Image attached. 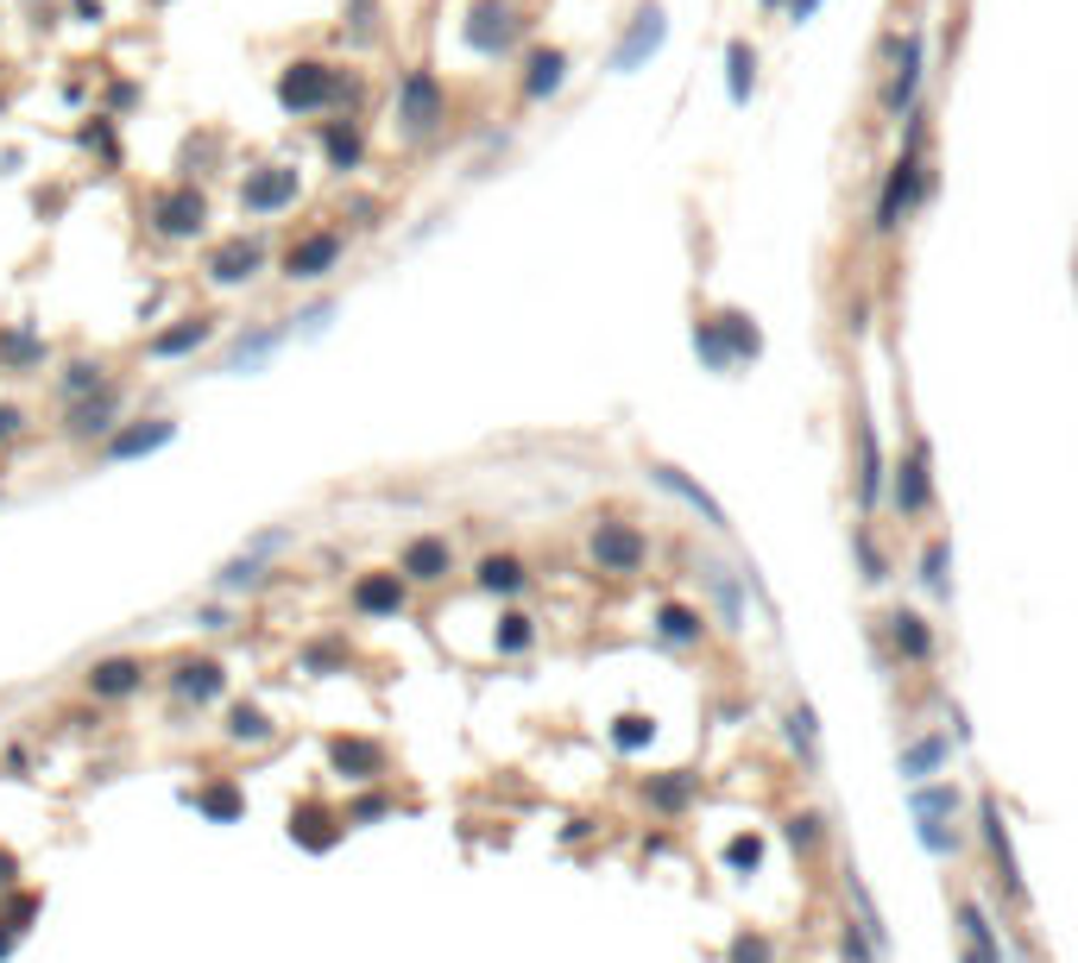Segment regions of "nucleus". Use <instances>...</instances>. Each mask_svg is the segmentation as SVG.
Instances as JSON below:
<instances>
[{"label": "nucleus", "instance_id": "25", "mask_svg": "<svg viewBox=\"0 0 1078 963\" xmlns=\"http://www.w3.org/2000/svg\"><path fill=\"white\" fill-rule=\"evenodd\" d=\"M334 825H341V819H334L329 807H315V800H303V807L291 812V831H296V838H303V844H310V850H329L334 838H341V831H334Z\"/></svg>", "mask_w": 1078, "mask_h": 963}, {"label": "nucleus", "instance_id": "14", "mask_svg": "<svg viewBox=\"0 0 1078 963\" xmlns=\"http://www.w3.org/2000/svg\"><path fill=\"white\" fill-rule=\"evenodd\" d=\"M139 687H145V661H133V656H108L89 668V693L95 699H127Z\"/></svg>", "mask_w": 1078, "mask_h": 963}, {"label": "nucleus", "instance_id": "46", "mask_svg": "<svg viewBox=\"0 0 1078 963\" xmlns=\"http://www.w3.org/2000/svg\"><path fill=\"white\" fill-rule=\"evenodd\" d=\"M20 428H26V416H20V409H13V404H0V442H13Z\"/></svg>", "mask_w": 1078, "mask_h": 963}, {"label": "nucleus", "instance_id": "26", "mask_svg": "<svg viewBox=\"0 0 1078 963\" xmlns=\"http://www.w3.org/2000/svg\"><path fill=\"white\" fill-rule=\"evenodd\" d=\"M889 636H896V649H903L908 661H927V656H934V630H927L915 611H896V617H889Z\"/></svg>", "mask_w": 1078, "mask_h": 963}, {"label": "nucleus", "instance_id": "9", "mask_svg": "<svg viewBox=\"0 0 1078 963\" xmlns=\"http://www.w3.org/2000/svg\"><path fill=\"white\" fill-rule=\"evenodd\" d=\"M259 271H265V246L259 240H228V246H215L209 252V284L215 290H234V284H253Z\"/></svg>", "mask_w": 1078, "mask_h": 963}, {"label": "nucleus", "instance_id": "29", "mask_svg": "<svg viewBox=\"0 0 1078 963\" xmlns=\"http://www.w3.org/2000/svg\"><path fill=\"white\" fill-rule=\"evenodd\" d=\"M959 925H965V944H971V963H1003L997 939H990V920H984L978 906H959Z\"/></svg>", "mask_w": 1078, "mask_h": 963}, {"label": "nucleus", "instance_id": "41", "mask_svg": "<svg viewBox=\"0 0 1078 963\" xmlns=\"http://www.w3.org/2000/svg\"><path fill=\"white\" fill-rule=\"evenodd\" d=\"M649 793H656V807H687V781H682V774H675V781H656Z\"/></svg>", "mask_w": 1078, "mask_h": 963}, {"label": "nucleus", "instance_id": "1", "mask_svg": "<svg viewBox=\"0 0 1078 963\" xmlns=\"http://www.w3.org/2000/svg\"><path fill=\"white\" fill-rule=\"evenodd\" d=\"M334 101H353V77H341L322 58H296L278 70V108L284 114H322Z\"/></svg>", "mask_w": 1078, "mask_h": 963}, {"label": "nucleus", "instance_id": "50", "mask_svg": "<svg viewBox=\"0 0 1078 963\" xmlns=\"http://www.w3.org/2000/svg\"><path fill=\"white\" fill-rule=\"evenodd\" d=\"M764 7H783V0H764Z\"/></svg>", "mask_w": 1078, "mask_h": 963}, {"label": "nucleus", "instance_id": "2", "mask_svg": "<svg viewBox=\"0 0 1078 963\" xmlns=\"http://www.w3.org/2000/svg\"><path fill=\"white\" fill-rule=\"evenodd\" d=\"M921 120H908V139H903V158H896V171H889V183H883V202H877V233H896L903 227V214L915 209L927 195V176H921Z\"/></svg>", "mask_w": 1078, "mask_h": 963}, {"label": "nucleus", "instance_id": "18", "mask_svg": "<svg viewBox=\"0 0 1078 963\" xmlns=\"http://www.w3.org/2000/svg\"><path fill=\"white\" fill-rule=\"evenodd\" d=\"M209 334H215V328H209V315H183L177 328L152 334V341H145V353H152V359H183V353H197Z\"/></svg>", "mask_w": 1078, "mask_h": 963}, {"label": "nucleus", "instance_id": "7", "mask_svg": "<svg viewBox=\"0 0 1078 963\" xmlns=\"http://www.w3.org/2000/svg\"><path fill=\"white\" fill-rule=\"evenodd\" d=\"M303 195V176L291 171V164H259V171H246V183H240V209L246 214H284Z\"/></svg>", "mask_w": 1078, "mask_h": 963}, {"label": "nucleus", "instance_id": "31", "mask_svg": "<svg viewBox=\"0 0 1078 963\" xmlns=\"http://www.w3.org/2000/svg\"><path fill=\"white\" fill-rule=\"evenodd\" d=\"M228 737H234V743H265V737H272V718L259 712V706H234V718H228Z\"/></svg>", "mask_w": 1078, "mask_h": 963}, {"label": "nucleus", "instance_id": "43", "mask_svg": "<svg viewBox=\"0 0 1078 963\" xmlns=\"http://www.w3.org/2000/svg\"><path fill=\"white\" fill-rule=\"evenodd\" d=\"M788 737L802 743V756H814V718H807V712H795V718H788Z\"/></svg>", "mask_w": 1078, "mask_h": 963}, {"label": "nucleus", "instance_id": "10", "mask_svg": "<svg viewBox=\"0 0 1078 963\" xmlns=\"http://www.w3.org/2000/svg\"><path fill=\"white\" fill-rule=\"evenodd\" d=\"M663 32H668V26H663V7H644V13L631 20V32H625V39L612 44V70H618V77H631V70H644V63L656 58V44H663Z\"/></svg>", "mask_w": 1078, "mask_h": 963}, {"label": "nucleus", "instance_id": "5", "mask_svg": "<svg viewBox=\"0 0 1078 963\" xmlns=\"http://www.w3.org/2000/svg\"><path fill=\"white\" fill-rule=\"evenodd\" d=\"M461 32H467V44L480 51V58H505L511 44H517V32H524V20H517L511 0H480Z\"/></svg>", "mask_w": 1078, "mask_h": 963}, {"label": "nucleus", "instance_id": "32", "mask_svg": "<svg viewBox=\"0 0 1078 963\" xmlns=\"http://www.w3.org/2000/svg\"><path fill=\"white\" fill-rule=\"evenodd\" d=\"M89 391H101V359H77V366H63V397H70V404L89 397Z\"/></svg>", "mask_w": 1078, "mask_h": 963}, {"label": "nucleus", "instance_id": "37", "mask_svg": "<svg viewBox=\"0 0 1078 963\" xmlns=\"http://www.w3.org/2000/svg\"><path fill=\"white\" fill-rule=\"evenodd\" d=\"M649 737H656V724H649L644 712H631V718H618V731H612V743H618V750H644Z\"/></svg>", "mask_w": 1078, "mask_h": 963}, {"label": "nucleus", "instance_id": "4", "mask_svg": "<svg viewBox=\"0 0 1078 963\" xmlns=\"http://www.w3.org/2000/svg\"><path fill=\"white\" fill-rule=\"evenodd\" d=\"M442 120H449V95H442L435 70H411V77L397 82V133H404V139H430Z\"/></svg>", "mask_w": 1078, "mask_h": 963}, {"label": "nucleus", "instance_id": "11", "mask_svg": "<svg viewBox=\"0 0 1078 963\" xmlns=\"http://www.w3.org/2000/svg\"><path fill=\"white\" fill-rule=\"evenodd\" d=\"M593 560H600L606 574H631V567L644 560V536H637L631 523H600V529H593Z\"/></svg>", "mask_w": 1078, "mask_h": 963}, {"label": "nucleus", "instance_id": "3", "mask_svg": "<svg viewBox=\"0 0 1078 963\" xmlns=\"http://www.w3.org/2000/svg\"><path fill=\"white\" fill-rule=\"evenodd\" d=\"M145 227H152L158 240H202V227H209V195H202L197 183L158 190L152 202H145Z\"/></svg>", "mask_w": 1078, "mask_h": 963}, {"label": "nucleus", "instance_id": "23", "mask_svg": "<svg viewBox=\"0 0 1078 963\" xmlns=\"http://www.w3.org/2000/svg\"><path fill=\"white\" fill-rule=\"evenodd\" d=\"M449 567H454V555H449L442 536H416L411 548H404V579H442Z\"/></svg>", "mask_w": 1078, "mask_h": 963}, {"label": "nucleus", "instance_id": "21", "mask_svg": "<svg viewBox=\"0 0 1078 963\" xmlns=\"http://www.w3.org/2000/svg\"><path fill=\"white\" fill-rule=\"evenodd\" d=\"M562 77H568V58L543 44V51H530V63H524V95H530V101L555 95V89H562Z\"/></svg>", "mask_w": 1078, "mask_h": 963}, {"label": "nucleus", "instance_id": "39", "mask_svg": "<svg viewBox=\"0 0 1078 963\" xmlns=\"http://www.w3.org/2000/svg\"><path fill=\"white\" fill-rule=\"evenodd\" d=\"M0 359H7V366H26V359H39V341H32V334H7V341H0Z\"/></svg>", "mask_w": 1078, "mask_h": 963}, {"label": "nucleus", "instance_id": "16", "mask_svg": "<svg viewBox=\"0 0 1078 963\" xmlns=\"http://www.w3.org/2000/svg\"><path fill=\"white\" fill-rule=\"evenodd\" d=\"M322 152H329V171H360V158H366L360 120H329L322 126Z\"/></svg>", "mask_w": 1078, "mask_h": 963}, {"label": "nucleus", "instance_id": "44", "mask_svg": "<svg viewBox=\"0 0 1078 963\" xmlns=\"http://www.w3.org/2000/svg\"><path fill=\"white\" fill-rule=\"evenodd\" d=\"M757 856H764L757 838H738V844H732V863H738V869H757Z\"/></svg>", "mask_w": 1078, "mask_h": 963}, {"label": "nucleus", "instance_id": "38", "mask_svg": "<svg viewBox=\"0 0 1078 963\" xmlns=\"http://www.w3.org/2000/svg\"><path fill=\"white\" fill-rule=\"evenodd\" d=\"M530 636H536V630H530V617H517V611H511V617H498V649H505V656L530 649Z\"/></svg>", "mask_w": 1078, "mask_h": 963}, {"label": "nucleus", "instance_id": "28", "mask_svg": "<svg viewBox=\"0 0 1078 963\" xmlns=\"http://www.w3.org/2000/svg\"><path fill=\"white\" fill-rule=\"evenodd\" d=\"M984 838H990V856H997V875L1009 894H1021V875H1016V856H1009V838H1003L997 825V807H984Z\"/></svg>", "mask_w": 1078, "mask_h": 963}, {"label": "nucleus", "instance_id": "15", "mask_svg": "<svg viewBox=\"0 0 1078 963\" xmlns=\"http://www.w3.org/2000/svg\"><path fill=\"white\" fill-rule=\"evenodd\" d=\"M171 435H177V423H164V416H152V423H133V428H120L114 442H108V460H139V454H158Z\"/></svg>", "mask_w": 1078, "mask_h": 963}, {"label": "nucleus", "instance_id": "24", "mask_svg": "<svg viewBox=\"0 0 1078 963\" xmlns=\"http://www.w3.org/2000/svg\"><path fill=\"white\" fill-rule=\"evenodd\" d=\"M713 328H719V341H726V353H732V366H745V359H757V328H750V315H738V308H719L713 315Z\"/></svg>", "mask_w": 1078, "mask_h": 963}, {"label": "nucleus", "instance_id": "13", "mask_svg": "<svg viewBox=\"0 0 1078 963\" xmlns=\"http://www.w3.org/2000/svg\"><path fill=\"white\" fill-rule=\"evenodd\" d=\"M114 416H120V391L101 385V391H89V397H77V404H70V423H63V428H70L77 442H89V435H108V428H114Z\"/></svg>", "mask_w": 1078, "mask_h": 963}, {"label": "nucleus", "instance_id": "47", "mask_svg": "<svg viewBox=\"0 0 1078 963\" xmlns=\"http://www.w3.org/2000/svg\"><path fill=\"white\" fill-rule=\"evenodd\" d=\"M915 807H921V819H927V812H946V807H953V788H934V793H921Z\"/></svg>", "mask_w": 1078, "mask_h": 963}, {"label": "nucleus", "instance_id": "22", "mask_svg": "<svg viewBox=\"0 0 1078 963\" xmlns=\"http://www.w3.org/2000/svg\"><path fill=\"white\" fill-rule=\"evenodd\" d=\"M858 466H864V473H858V504H864V510H877L883 479H889V473H883V447H877V428H870V423H864V435H858Z\"/></svg>", "mask_w": 1078, "mask_h": 963}, {"label": "nucleus", "instance_id": "35", "mask_svg": "<svg viewBox=\"0 0 1078 963\" xmlns=\"http://www.w3.org/2000/svg\"><path fill=\"white\" fill-rule=\"evenodd\" d=\"M278 347V334L265 328V334H253V341H234V353H228V372H240V366H259L265 353Z\"/></svg>", "mask_w": 1078, "mask_h": 963}, {"label": "nucleus", "instance_id": "27", "mask_svg": "<svg viewBox=\"0 0 1078 963\" xmlns=\"http://www.w3.org/2000/svg\"><path fill=\"white\" fill-rule=\"evenodd\" d=\"M656 485H668V491H682V498L694 504V510H701V517L713 523V529H726V517H719V504L706 498V491H701V485H694V479H687V473H675V466H656Z\"/></svg>", "mask_w": 1078, "mask_h": 963}, {"label": "nucleus", "instance_id": "12", "mask_svg": "<svg viewBox=\"0 0 1078 963\" xmlns=\"http://www.w3.org/2000/svg\"><path fill=\"white\" fill-rule=\"evenodd\" d=\"M934 454H927V442H915L908 447V460H903V479H896V510L903 517H921L927 510V498H934Z\"/></svg>", "mask_w": 1078, "mask_h": 963}, {"label": "nucleus", "instance_id": "34", "mask_svg": "<svg viewBox=\"0 0 1078 963\" xmlns=\"http://www.w3.org/2000/svg\"><path fill=\"white\" fill-rule=\"evenodd\" d=\"M726 63H732V101H750V63H757V58H750V44L732 39L726 44Z\"/></svg>", "mask_w": 1078, "mask_h": 963}, {"label": "nucleus", "instance_id": "6", "mask_svg": "<svg viewBox=\"0 0 1078 963\" xmlns=\"http://www.w3.org/2000/svg\"><path fill=\"white\" fill-rule=\"evenodd\" d=\"M921 63H927L921 32H903V39L889 44V82H883V108H889V114H908V108H915V89H921Z\"/></svg>", "mask_w": 1078, "mask_h": 963}, {"label": "nucleus", "instance_id": "17", "mask_svg": "<svg viewBox=\"0 0 1078 963\" xmlns=\"http://www.w3.org/2000/svg\"><path fill=\"white\" fill-rule=\"evenodd\" d=\"M329 762L347 774V781H373V774L385 769V750H379V743H360V737H334Z\"/></svg>", "mask_w": 1078, "mask_h": 963}, {"label": "nucleus", "instance_id": "45", "mask_svg": "<svg viewBox=\"0 0 1078 963\" xmlns=\"http://www.w3.org/2000/svg\"><path fill=\"white\" fill-rule=\"evenodd\" d=\"M732 957H738V963H769V951H764V939H738V944H732Z\"/></svg>", "mask_w": 1078, "mask_h": 963}, {"label": "nucleus", "instance_id": "30", "mask_svg": "<svg viewBox=\"0 0 1078 963\" xmlns=\"http://www.w3.org/2000/svg\"><path fill=\"white\" fill-rule=\"evenodd\" d=\"M480 586H486V592H517V586H524V567H517L511 555H492V560H480Z\"/></svg>", "mask_w": 1078, "mask_h": 963}, {"label": "nucleus", "instance_id": "20", "mask_svg": "<svg viewBox=\"0 0 1078 963\" xmlns=\"http://www.w3.org/2000/svg\"><path fill=\"white\" fill-rule=\"evenodd\" d=\"M353 605L366 617H392V611H404V579L397 574H366L360 586H353Z\"/></svg>", "mask_w": 1078, "mask_h": 963}, {"label": "nucleus", "instance_id": "8", "mask_svg": "<svg viewBox=\"0 0 1078 963\" xmlns=\"http://www.w3.org/2000/svg\"><path fill=\"white\" fill-rule=\"evenodd\" d=\"M341 246H347V240H341L334 227H310L303 240L284 246V277H291V284H315V277H329V271L341 265Z\"/></svg>", "mask_w": 1078, "mask_h": 963}, {"label": "nucleus", "instance_id": "19", "mask_svg": "<svg viewBox=\"0 0 1078 963\" xmlns=\"http://www.w3.org/2000/svg\"><path fill=\"white\" fill-rule=\"evenodd\" d=\"M221 687H228V675H221V661H177L171 668V693L177 699H215Z\"/></svg>", "mask_w": 1078, "mask_h": 963}, {"label": "nucleus", "instance_id": "36", "mask_svg": "<svg viewBox=\"0 0 1078 963\" xmlns=\"http://www.w3.org/2000/svg\"><path fill=\"white\" fill-rule=\"evenodd\" d=\"M197 807L209 812V819H234V812H240V793L228 788V781H215V788H202V793H197Z\"/></svg>", "mask_w": 1078, "mask_h": 963}, {"label": "nucleus", "instance_id": "49", "mask_svg": "<svg viewBox=\"0 0 1078 963\" xmlns=\"http://www.w3.org/2000/svg\"><path fill=\"white\" fill-rule=\"evenodd\" d=\"M814 825H820V819H795V825H788V838H795V844H814Z\"/></svg>", "mask_w": 1078, "mask_h": 963}, {"label": "nucleus", "instance_id": "40", "mask_svg": "<svg viewBox=\"0 0 1078 963\" xmlns=\"http://www.w3.org/2000/svg\"><path fill=\"white\" fill-rule=\"evenodd\" d=\"M934 762H940V743H915V750H908V756H903V769H908V774H921V769H934Z\"/></svg>", "mask_w": 1078, "mask_h": 963}, {"label": "nucleus", "instance_id": "42", "mask_svg": "<svg viewBox=\"0 0 1078 963\" xmlns=\"http://www.w3.org/2000/svg\"><path fill=\"white\" fill-rule=\"evenodd\" d=\"M921 579H934V592H946V548L921 555Z\"/></svg>", "mask_w": 1078, "mask_h": 963}, {"label": "nucleus", "instance_id": "33", "mask_svg": "<svg viewBox=\"0 0 1078 963\" xmlns=\"http://www.w3.org/2000/svg\"><path fill=\"white\" fill-rule=\"evenodd\" d=\"M656 624H663L668 642H694V636H701V617L687 611V605H663V611H656Z\"/></svg>", "mask_w": 1078, "mask_h": 963}, {"label": "nucleus", "instance_id": "48", "mask_svg": "<svg viewBox=\"0 0 1078 963\" xmlns=\"http://www.w3.org/2000/svg\"><path fill=\"white\" fill-rule=\"evenodd\" d=\"M814 7H820V0H788V26H807V20H814Z\"/></svg>", "mask_w": 1078, "mask_h": 963}]
</instances>
